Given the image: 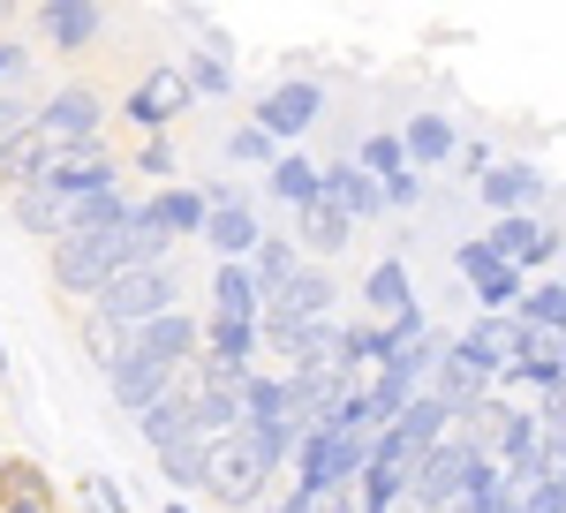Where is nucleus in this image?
<instances>
[{
    "instance_id": "1",
    "label": "nucleus",
    "mask_w": 566,
    "mask_h": 513,
    "mask_svg": "<svg viewBox=\"0 0 566 513\" xmlns=\"http://www.w3.org/2000/svg\"><path fill=\"white\" fill-rule=\"evenodd\" d=\"M287 461H295V423H242L234 438L205 446L197 491H212V506L227 513H258Z\"/></svg>"
},
{
    "instance_id": "2",
    "label": "nucleus",
    "mask_w": 566,
    "mask_h": 513,
    "mask_svg": "<svg viewBox=\"0 0 566 513\" xmlns=\"http://www.w3.org/2000/svg\"><path fill=\"white\" fill-rule=\"evenodd\" d=\"M181 295H189L181 256H167V264H129V272H114V280L91 295V325H98V333H114V341H129V333L151 325V317L181 310Z\"/></svg>"
},
{
    "instance_id": "3",
    "label": "nucleus",
    "mask_w": 566,
    "mask_h": 513,
    "mask_svg": "<svg viewBox=\"0 0 566 513\" xmlns=\"http://www.w3.org/2000/svg\"><path fill=\"white\" fill-rule=\"evenodd\" d=\"M325 317H340V280H333V264H303L272 302H258V347L295 341V333L325 325Z\"/></svg>"
},
{
    "instance_id": "4",
    "label": "nucleus",
    "mask_w": 566,
    "mask_h": 513,
    "mask_svg": "<svg viewBox=\"0 0 566 513\" xmlns=\"http://www.w3.org/2000/svg\"><path fill=\"white\" fill-rule=\"evenodd\" d=\"M114 181H129V174H122V151H114V136H91V144H69V151H45L31 197H45V205H76V197L114 189Z\"/></svg>"
},
{
    "instance_id": "5",
    "label": "nucleus",
    "mask_w": 566,
    "mask_h": 513,
    "mask_svg": "<svg viewBox=\"0 0 566 513\" xmlns=\"http://www.w3.org/2000/svg\"><path fill=\"white\" fill-rule=\"evenodd\" d=\"M476 469H491L476 446L461 438V430H446L431 453H416V469H408V499H400V513H431V506H446V499H461L469 491V475Z\"/></svg>"
},
{
    "instance_id": "6",
    "label": "nucleus",
    "mask_w": 566,
    "mask_h": 513,
    "mask_svg": "<svg viewBox=\"0 0 566 513\" xmlns=\"http://www.w3.org/2000/svg\"><path fill=\"white\" fill-rule=\"evenodd\" d=\"M114 272H129V250H122V227H98V234H61L53 242V287L61 295H98Z\"/></svg>"
},
{
    "instance_id": "7",
    "label": "nucleus",
    "mask_w": 566,
    "mask_h": 513,
    "mask_svg": "<svg viewBox=\"0 0 566 513\" xmlns=\"http://www.w3.org/2000/svg\"><path fill=\"white\" fill-rule=\"evenodd\" d=\"M325 122V84L317 76H280L272 91H258L250 106V128H264L280 151H303V136Z\"/></svg>"
},
{
    "instance_id": "8",
    "label": "nucleus",
    "mask_w": 566,
    "mask_h": 513,
    "mask_svg": "<svg viewBox=\"0 0 566 513\" xmlns=\"http://www.w3.org/2000/svg\"><path fill=\"white\" fill-rule=\"evenodd\" d=\"M31 128L45 136V151H69V144H91V136H106V91L98 84H61L39 98V114Z\"/></svg>"
},
{
    "instance_id": "9",
    "label": "nucleus",
    "mask_w": 566,
    "mask_h": 513,
    "mask_svg": "<svg viewBox=\"0 0 566 513\" xmlns=\"http://www.w3.org/2000/svg\"><path fill=\"white\" fill-rule=\"evenodd\" d=\"M476 205L491 219H522V212H552V174L536 159H499L491 174H476Z\"/></svg>"
},
{
    "instance_id": "10",
    "label": "nucleus",
    "mask_w": 566,
    "mask_h": 513,
    "mask_svg": "<svg viewBox=\"0 0 566 513\" xmlns=\"http://www.w3.org/2000/svg\"><path fill=\"white\" fill-rule=\"evenodd\" d=\"M181 106H189V84H181L175 61H151V69H144V76L122 91V122L144 128V136H167Z\"/></svg>"
},
{
    "instance_id": "11",
    "label": "nucleus",
    "mask_w": 566,
    "mask_h": 513,
    "mask_svg": "<svg viewBox=\"0 0 566 513\" xmlns=\"http://www.w3.org/2000/svg\"><path fill=\"white\" fill-rule=\"evenodd\" d=\"M181 385L175 363H151V355H136V347H114V363H106V392H114V408H129V416H144L151 400H167Z\"/></svg>"
},
{
    "instance_id": "12",
    "label": "nucleus",
    "mask_w": 566,
    "mask_h": 513,
    "mask_svg": "<svg viewBox=\"0 0 566 513\" xmlns=\"http://www.w3.org/2000/svg\"><path fill=\"white\" fill-rule=\"evenodd\" d=\"M400 310H416V280H408V256L386 250L363 272V287H355V317H363V325H392Z\"/></svg>"
},
{
    "instance_id": "13",
    "label": "nucleus",
    "mask_w": 566,
    "mask_h": 513,
    "mask_svg": "<svg viewBox=\"0 0 566 513\" xmlns=\"http://www.w3.org/2000/svg\"><path fill=\"white\" fill-rule=\"evenodd\" d=\"M258 234H264V219H258V205H250V189H242L234 205H212L205 227H197V242L212 250V264H242V256L258 250Z\"/></svg>"
},
{
    "instance_id": "14",
    "label": "nucleus",
    "mask_w": 566,
    "mask_h": 513,
    "mask_svg": "<svg viewBox=\"0 0 566 513\" xmlns=\"http://www.w3.org/2000/svg\"><path fill=\"white\" fill-rule=\"evenodd\" d=\"M39 39L53 53H84L106 39V8L98 0H39Z\"/></svg>"
},
{
    "instance_id": "15",
    "label": "nucleus",
    "mask_w": 566,
    "mask_h": 513,
    "mask_svg": "<svg viewBox=\"0 0 566 513\" xmlns=\"http://www.w3.org/2000/svg\"><path fill=\"white\" fill-rule=\"evenodd\" d=\"M317 205H325V212H340L348 227H363V219L386 212V205H378V181L355 167V159H333V167H317Z\"/></svg>"
},
{
    "instance_id": "16",
    "label": "nucleus",
    "mask_w": 566,
    "mask_h": 513,
    "mask_svg": "<svg viewBox=\"0 0 566 513\" xmlns=\"http://www.w3.org/2000/svg\"><path fill=\"white\" fill-rule=\"evenodd\" d=\"M197 325H205V310H167V317H151L144 333H129L122 347L151 355V363H175V370H189V363H197Z\"/></svg>"
},
{
    "instance_id": "17",
    "label": "nucleus",
    "mask_w": 566,
    "mask_h": 513,
    "mask_svg": "<svg viewBox=\"0 0 566 513\" xmlns=\"http://www.w3.org/2000/svg\"><path fill=\"white\" fill-rule=\"evenodd\" d=\"M453 151H461V128L446 122L438 106H423V114H408V122H400V159H408V167H416V174L446 167Z\"/></svg>"
},
{
    "instance_id": "18",
    "label": "nucleus",
    "mask_w": 566,
    "mask_h": 513,
    "mask_svg": "<svg viewBox=\"0 0 566 513\" xmlns=\"http://www.w3.org/2000/svg\"><path fill=\"white\" fill-rule=\"evenodd\" d=\"M446 430H453V416L438 408L431 392H416V400H408V408H400V416H392V423L378 430V438H386V446H400V453L416 461V453H431V446L446 438Z\"/></svg>"
},
{
    "instance_id": "19",
    "label": "nucleus",
    "mask_w": 566,
    "mask_h": 513,
    "mask_svg": "<svg viewBox=\"0 0 566 513\" xmlns=\"http://www.w3.org/2000/svg\"><path fill=\"white\" fill-rule=\"evenodd\" d=\"M129 212H136L129 181H114V189H91V197H76V205H61V227H53V242H61V234H98V227H122Z\"/></svg>"
},
{
    "instance_id": "20",
    "label": "nucleus",
    "mask_w": 566,
    "mask_h": 513,
    "mask_svg": "<svg viewBox=\"0 0 566 513\" xmlns=\"http://www.w3.org/2000/svg\"><path fill=\"white\" fill-rule=\"evenodd\" d=\"M242 272H250L258 302H272L280 287H287V280H295V272H303V250H295L287 234H272V227H264V234H258V250L242 256Z\"/></svg>"
},
{
    "instance_id": "21",
    "label": "nucleus",
    "mask_w": 566,
    "mask_h": 513,
    "mask_svg": "<svg viewBox=\"0 0 566 513\" xmlns=\"http://www.w3.org/2000/svg\"><path fill=\"white\" fill-rule=\"evenodd\" d=\"M453 341H461V355H476L483 370H491V385H499V370L528 347V333L514 325V317H476V325H469V333H453Z\"/></svg>"
},
{
    "instance_id": "22",
    "label": "nucleus",
    "mask_w": 566,
    "mask_h": 513,
    "mask_svg": "<svg viewBox=\"0 0 566 513\" xmlns=\"http://www.w3.org/2000/svg\"><path fill=\"white\" fill-rule=\"evenodd\" d=\"M264 197L287 205V212H310V205H317V159H310V151H280V159L264 167Z\"/></svg>"
},
{
    "instance_id": "23",
    "label": "nucleus",
    "mask_w": 566,
    "mask_h": 513,
    "mask_svg": "<svg viewBox=\"0 0 566 513\" xmlns=\"http://www.w3.org/2000/svg\"><path fill=\"white\" fill-rule=\"evenodd\" d=\"M506 317H514L522 333H559V325H566V280H559V272L528 280V287H522V302H514Z\"/></svg>"
},
{
    "instance_id": "24",
    "label": "nucleus",
    "mask_w": 566,
    "mask_h": 513,
    "mask_svg": "<svg viewBox=\"0 0 566 513\" xmlns=\"http://www.w3.org/2000/svg\"><path fill=\"white\" fill-rule=\"evenodd\" d=\"M45 167V136L39 128H15L8 144H0V197H15V189H31Z\"/></svg>"
},
{
    "instance_id": "25",
    "label": "nucleus",
    "mask_w": 566,
    "mask_h": 513,
    "mask_svg": "<svg viewBox=\"0 0 566 513\" xmlns=\"http://www.w3.org/2000/svg\"><path fill=\"white\" fill-rule=\"evenodd\" d=\"M205 317H234V325H258V287L242 264H212V310Z\"/></svg>"
},
{
    "instance_id": "26",
    "label": "nucleus",
    "mask_w": 566,
    "mask_h": 513,
    "mask_svg": "<svg viewBox=\"0 0 566 513\" xmlns=\"http://www.w3.org/2000/svg\"><path fill=\"white\" fill-rule=\"evenodd\" d=\"M295 250H317V256H340L355 242V227L340 212H325V205H310V212H295V234H287Z\"/></svg>"
},
{
    "instance_id": "27",
    "label": "nucleus",
    "mask_w": 566,
    "mask_h": 513,
    "mask_svg": "<svg viewBox=\"0 0 566 513\" xmlns=\"http://www.w3.org/2000/svg\"><path fill=\"white\" fill-rule=\"evenodd\" d=\"M144 205H151V212H159V227H167V234H197V227H205V189H197V181H181V189H159V197H144Z\"/></svg>"
},
{
    "instance_id": "28",
    "label": "nucleus",
    "mask_w": 566,
    "mask_h": 513,
    "mask_svg": "<svg viewBox=\"0 0 566 513\" xmlns=\"http://www.w3.org/2000/svg\"><path fill=\"white\" fill-rule=\"evenodd\" d=\"M136 423H144V446H151V453H167L175 438H189V408H181V385L167 392V400H151V408H144Z\"/></svg>"
},
{
    "instance_id": "29",
    "label": "nucleus",
    "mask_w": 566,
    "mask_h": 513,
    "mask_svg": "<svg viewBox=\"0 0 566 513\" xmlns=\"http://www.w3.org/2000/svg\"><path fill=\"white\" fill-rule=\"evenodd\" d=\"M175 69H181V84H189V98H234V69L212 61V53H181Z\"/></svg>"
},
{
    "instance_id": "30",
    "label": "nucleus",
    "mask_w": 566,
    "mask_h": 513,
    "mask_svg": "<svg viewBox=\"0 0 566 513\" xmlns=\"http://www.w3.org/2000/svg\"><path fill=\"white\" fill-rule=\"evenodd\" d=\"M378 205H386V212H423V205H431V174L392 167L386 181H378Z\"/></svg>"
},
{
    "instance_id": "31",
    "label": "nucleus",
    "mask_w": 566,
    "mask_h": 513,
    "mask_svg": "<svg viewBox=\"0 0 566 513\" xmlns=\"http://www.w3.org/2000/svg\"><path fill=\"white\" fill-rule=\"evenodd\" d=\"M348 159H355V167H363V174H370V181H386L392 167H408V159H400V128H370V136L355 144Z\"/></svg>"
},
{
    "instance_id": "32",
    "label": "nucleus",
    "mask_w": 566,
    "mask_h": 513,
    "mask_svg": "<svg viewBox=\"0 0 566 513\" xmlns=\"http://www.w3.org/2000/svg\"><path fill=\"white\" fill-rule=\"evenodd\" d=\"M219 151H227V167L242 174V167H272V159H280V144H272V136H264V128H227V144H219Z\"/></svg>"
},
{
    "instance_id": "33",
    "label": "nucleus",
    "mask_w": 566,
    "mask_h": 513,
    "mask_svg": "<svg viewBox=\"0 0 566 513\" xmlns=\"http://www.w3.org/2000/svg\"><path fill=\"white\" fill-rule=\"evenodd\" d=\"M175 136H144L129 159H122V174H144V181H175Z\"/></svg>"
},
{
    "instance_id": "34",
    "label": "nucleus",
    "mask_w": 566,
    "mask_h": 513,
    "mask_svg": "<svg viewBox=\"0 0 566 513\" xmlns=\"http://www.w3.org/2000/svg\"><path fill=\"white\" fill-rule=\"evenodd\" d=\"M453 272H461L469 287H483V280H491V272H506V264L483 250V234H469V242H453Z\"/></svg>"
},
{
    "instance_id": "35",
    "label": "nucleus",
    "mask_w": 566,
    "mask_h": 513,
    "mask_svg": "<svg viewBox=\"0 0 566 513\" xmlns=\"http://www.w3.org/2000/svg\"><path fill=\"white\" fill-rule=\"evenodd\" d=\"M31 61H39L31 45H23V39H8V31H0V91H23V84H31Z\"/></svg>"
},
{
    "instance_id": "36",
    "label": "nucleus",
    "mask_w": 566,
    "mask_h": 513,
    "mask_svg": "<svg viewBox=\"0 0 566 513\" xmlns=\"http://www.w3.org/2000/svg\"><path fill=\"white\" fill-rule=\"evenodd\" d=\"M76 491H84V506H91V513H129V491H122L114 475H84Z\"/></svg>"
},
{
    "instance_id": "37",
    "label": "nucleus",
    "mask_w": 566,
    "mask_h": 513,
    "mask_svg": "<svg viewBox=\"0 0 566 513\" xmlns=\"http://www.w3.org/2000/svg\"><path fill=\"white\" fill-rule=\"evenodd\" d=\"M453 167H461L469 181H476V174H491V167H499V151H491L483 136H461V151H453Z\"/></svg>"
},
{
    "instance_id": "38",
    "label": "nucleus",
    "mask_w": 566,
    "mask_h": 513,
    "mask_svg": "<svg viewBox=\"0 0 566 513\" xmlns=\"http://www.w3.org/2000/svg\"><path fill=\"white\" fill-rule=\"evenodd\" d=\"M310 513H363V499H355V483H333V491H317Z\"/></svg>"
},
{
    "instance_id": "39",
    "label": "nucleus",
    "mask_w": 566,
    "mask_h": 513,
    "mask_svg": "<svg viewBox=\"0 0 566 513\" xmlns=\"http://www.w3.org/2000/svg\"><path fill=\"white\" fill-rule=\"evenodd\" d=\"M0 513H61V506H45V499H8V491H0Z\"/></svg>"
},
{
    "instance_id": "40",
    "label": "nucleus",
    "mask_w": 566,
    "mask_h": 513,
    "mask_svg": "<svg viewBox=\"0 0 566 513\" xmlns=\"http://www.w3.org/2000/svg\"><path fill=\"white\" fill-rule=\"evenodd\" d=\"M264 513H310V506H303V499H287V491H280V499H272Z\"/></svg>"
},
{
    "instance_id": "41",
    "label": "nucleus",
    "mask_w": 566,
    "mask_h": 513,
    "mask_svg": "<svg viewBox=\"0 0 566 513\" xmlns=\"http://www.w3.org/2000/svg\"><path fill=\"white\" fill-rule=\"evenodd\" d=\"M159 513H197V506H189V499H167V506H159Z\"/></svg>"
},
{
    "instance_id": "42",
    "label": "nucleus",
    "mask_w": 566,
    "mask_h": 513,
    "mask_svg": "<svg viewBox=\"0 0 566 513\" xmlns=\"http://www.w3.org/2000/svg\"><path fill=\"white\" fill-rule=\"evenodd\" d=\"M0 461H8V446H0Z\"/></svg>"
}]
</instances>
